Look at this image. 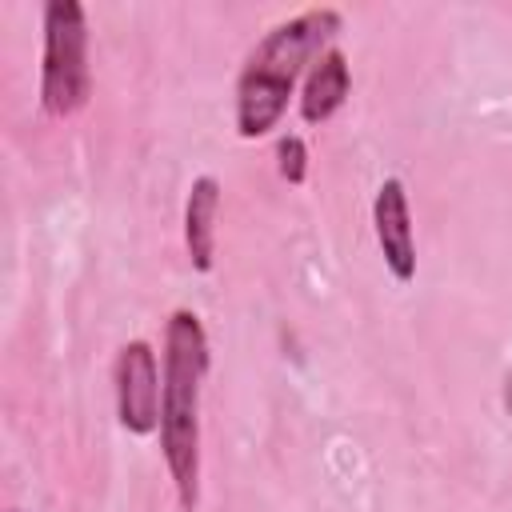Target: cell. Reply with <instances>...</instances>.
Here are the masks:
<instances>
[{"label": "cell", "instance_id": "1", "mask_svg": "<svg viewBox=\"0 0 512 512\" xmlns=\"http://www.w3.org/2000/svg\"><path fill=\"white\" fill-rule=\"evenodd\" d=\"M212 352L208 332L192 308H176L164 324L160 352V456L184 512L200 504V388Z\"/></svg>", "mask_w": 512, "mask_h": 512}, {"label": "cell", "instance_id": "2", "mask_svg": "<svg viewBox=\"0 0 512 512\" xmlns=\"http://www.w3.org/2000/svg\"><path fill=\"white\" fill-rule=\"evenodd\" d=\"M336 32H340L336 8H308L264 32V40L244 56L236 80V132L244 140H260L280 124L296 80L308 76L312 60L324 48H332L328 40Z\"/></svg>", "mask_w": 512, "mask_h": 512}, {"label": "cell", "instance_id": "3", "mask_svg": "<svg viewBox=\"0 0 512 512\" xmlns=\"http://www.w3.org/2000/svg\"><path fill=\"white\" fill-rule=\"evenodd\" d=\"M92 96L88 64V12L76 0L44 4V52H40V108L56 120L76 116Z\"/></svg>", "mask_w": 512, "mask_h": 512}, {"label": "cell", "instance_id": "4", "mask_svg": "<svg viewBox=\"0 0 512 512\" xmlns=\"http://www.w3.org/2000/svg\"><path fill=\"white\" fill-rule=\"evenodd\" d=\"M112 388H116V420L132 436L160 432V356L148 340H128L116 352L112 364Z\"/></svg>", "mask_w": 512, "mask_h": 512}, {"label": "cell", "instance_id": "5", "mask_svg": "<svg viewBox=\"0 0 512 512\" xmlns=\"http://www.w3.org/2000/svg\"><path fill=\"white\" fill-rule=\"evenodd\" d=\"M372 228L384 256V268L396 284H408L416 276V236H412V208L404 180L388 176L372 196Z\"/></svg>", "mask_w": 512, "mask_h": 512}, {"label": "cell", "instance_id": "6", "mask_svg": "<svg viewBox=\"0 0 512 512\" xmlns=\"http://www.w3.org/2000/svg\"><path fill=\"white\" fill-rule=\"evenodd\" d=\"M348 92H352V68H348V56L332 44V48H324L312 60V68L304 76V88H300V120L312 124V128L328 124L344 108Z\"/></svg>", "mask_w": 512, "mask_h": 512}, {"label": "cell", "instance_id": "7", "mask_svg": "<svg viewBox=\"0 0 512 512\" xmlns=\"http://www.w3.org/2000/svg\"><path fill=\"white\" fill-rule=\"evenodd\" d=\"M216 216H220V180L196 176L184 196V248L196 272L216 268Z\"/></svg>", "mask_w": 512, "mask_h": 512}, {"label": "cell", "instance_id": "8", "mask_svg": "<svg viewBox=\"0 0 512 512\" xmlns=\"http://www.w3.org/2000/svg\"><path fill=\"white\" fill-rule=\"evenodd\" d=\"M276 168H280V176L288 184H304L308 180V144H304V136H296V132L280 136V144H276Z\"/></svg>", "mask_w": 512, "mask_h": 512}, {"label": "cell", "instance_id": "9", "mask_svg": "<svg viewBox=\"0 0 512 512\" xmlns=\"http://www.w3.org/2000/svg\"><path fill=\"white\" fill-rule=\"evenodd\" d=\"M12 512H20V508H12Z\"/></svg>", "mask_w": 512, "mask_h": 512}]
</instances>
